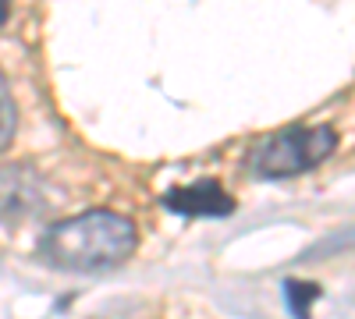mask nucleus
<instances>
[{"mask_svg":"<svg viewBox=\"0 0 355 319\" xmlns=\"http://www.w3.org/2000/svg\"><path fill=\"white\" fill-rule=\"evenodd\" d=\"M139 230L114 210H89L53 224L40 238V259L64 273H103L132 259Z\"/></svg>","mask_w":355,"mask_h":319,"instance_id":"f257e3e1","label":"nucleus"},{"mask_svg":"<svg viewBox=\"0 0 355 319\" xmlns=\"http://www.w3.org/2000/svg\"><path fill=\"white\" fill-rule=\"evenodd\" d=\"M355 248V227H345V230H334L331 238H323L316 248H309L302 259H327V255H341V252H352Z\"/></svg>","mask_w":355,"mask_h":319,"instance_id":"0eeeda50","label":"nucleus"},{"mask_svg":"<svg viewBox=\"0 0 355 319\" xmlns=\"http://www.w3.org/2000/svg\"><path fill=\"white\" fill-rule=\"evenodd\" d=\"M43 206V181L28 167H0V224H21Z\"/></svg>","mask_w":355,"mask_h":319,"instance_id":"20e7f679","label":"nucleus"},{"mask_svg":"<svg viewBox=\"0 0 355 319\" xmlns=\"http://www.w3.org/2000/svg\"><path fill=\"white\" fill-rule=\"evenodd\" d=\"M15 131H18V107H15V96H11L8 75L0 68V153L15 142Z\"/></svg>","mask_w":355,"mask_h":319,"instance_id":"39448f33","label":"nucleus"},{"mask_svg":"<svg viewBox=\"0 0 355 319\" xmlns=\"http://www.w3.org/2000/svg\"><path fill=\"white\" fill-rule=\"evenodd\" d=\"M284 298H288V312L295 319H309V309L320 298V287L309 280H284Z\"/></svg>","mask_w":355,"mask_h":319,"instance_id":"423d86ee","label":"nucleus"},{"mask_svg":"<svg viewBox=\"0 0 355 319\" xmlns=\"http://www.w3.org/2000/svg\"><path fill=\"white\" fill-rule=\"evenodd\" d=\"M8 18H11V0H0V28L8 25Z\"/></svg>","mask_w":355,"mask_h":319,"instance_id":"6e6552de","label":"nucleus"},{"mask_svg":"<svg viewBox=\"0 0 355 319\" xmlns=\"http://www.w3.org/2000/svg\"><path fill=\"white\" fill-rule=\"evenodd\" d=\"M338 153V131L331 125H291L274 135H266L259 146L249 153V170L263 181H284L320 167Z\"/></svg>","mask_w":355,"mask_h":319,"instance_id":"f03ea898","label":"nucleus"},{"mask_svg":"<svg viewBox=\"0 0 355 319\" xmlns=\"http://www.w3.org/2000/svg\"><path fill=\"white\" fill-rule=\"evenodd\" d=\"M164 210H171L174 217H192V220H224L234 213V195L220 185L202 178L196 185H182V188H171L164 192Z\"/></svg>","mask_w":355,"mask_h":319,"instance_id":"7ed1b4c3","label":"nucleus"}]
</instances>
